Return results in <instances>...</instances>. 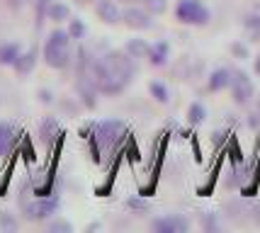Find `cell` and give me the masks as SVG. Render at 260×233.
Returning <instances> with one entry per match:
<instances>
[{"mask_svg": "<svg viewBox=\"0 0 260 233\" xmlns=\"http://www.w3.org/2000/svg\"><path fill=\"white\" fill-rule=\"evenodd\" d=\"M78 56V73L90 78L100 95H119L134 78V58L126 51H105L95 58H90L88 51H80Z\"/></svg>", "mask_w": 260, "mask_h": 233, "instance_id": "obj_1", "label": "cell"}, {"mask_svg": "<svg viewBox=\"0 0 260 233\" xmlns=\"http://www.w3.org/2000/svg\"><path fill=\"white\" fill-rule=\"evenodd\" d=\"M124 134H126L124 122H117V119H107V122H98V124H95L92 134L88 136V141H90L92 160H95V163H100L102 153H105V151H112L114 146L124 139Z\"/></svg>", "mask_w": 260, "mask_h": 233, "instance_id": "obj_2", "label": "cell"}, {"mask_svg": "<svg viewBox=\"0 0 260 233\" xmlns=\"http://www.w3.org/2000/svg\"><path fill=\"white\" fill-rule=\"evenodd\" d=\"M71 34L66 29H54V32L46 37L44 42V61L49 68L54 71H63V68L71 66L73 61V49H71Z\"/></svg>", "mask_w": 260, "mask_h": 233, "instance_id": "obj_3", "label": "cell"}, {"mask_svg": "<svg viewBox=\"0 0 260 233\" xmlns=\"http://www.w3.org/2000/svg\"><path fill=\"white\" fill-rule=\"evenodd\" d=\"M175 17H178V22L190 24V27H207L212 20V12L207 10L202 0H178Z\"/></svg>", "mask_w": 260, "mask_h": 233, "instance_id": "obj_4", "label": "cell"}, {"mask_svg": "<svg viewBox=\"0 0 260 233\" xmlns=\"http://www.w3.org/2000/svg\"><path fill=\"white\" fill-rule=\"evenodd\" d=\"M61 207L56 194H37V199L24 204V216L29 221H42V219H49L54 211Z\"/></svg>", "mask_w": 260, "mask_h": 233, "instance_id": "obj_5", "label": "cell"}, {"mask_svg": "<svg viewBox=\"0 0 260 233\" xmlns=\"http://www.w3.org/2000/svg\"><path fill=\"white\" fill-rule=\"evenodd\" d=\"M231 97L236 105H248L250 97H253V92H255V85H253V80L248 78V73H243V71H231Z\"/></svg>", "mask_w": 260, "mask_h": 233, "instance_id": "obj_6", "label": "cell"}, {"mask_svg": "<svg viewBox=\"0 0 260 233\" xmlns=\"http://www.w3.org/2000/svg\"><path fill=\"white\" fill-rule=\"evenodd\" d=\"M153 15L146 10V8H126L122 12V22L129 27V29H136V32H144V29H151L153 27Z\"/></svg>", "mask_w": 260, "mask_h": 233, "instance_id": "obj_7", "label": "cell"}, {"mask_svg": "<svg viewBox=\"0 0 260 233\" xmlns=\"http://www.w3.org/2000/svg\"><path fill=\"white\" fill-rule=\"evenodd\" d=\"M151 228L156 233H185L190 228V221L185 216H160L151 223Z\"/></svg>", "mask_w": 260, "mask_h": 233, "instance_id": "obj_8", "label": "cell"}, {"mask_svg": "<svg viewBox=\"0 0 260 233\" xmlns=\"http://www.w3.org/2000/svg\"><path fill=\"white\" fill-rule=\"evenodd\" d=\"M95 12H98V17H100L105 24L122 22V10L117 8V3H114V0H98Z\"/></svg>", "mask_w": 260, "mask_h": 233, "instance_id": "obj_9", "label": "cell"}, {"mask_svg": "<svg viewBox=\"0 0 260 233\" xmlns=\"http://www.w3.org/2000/svg\"><path fill=\"white\" fill-rule=\"evenodd\" d=\"M17 144V129L12 124L0 122V158L8 155Z\"/></svg>", "mask_w": 260, "mask_h": 233, "instance_id": "obj_10", "label": "cell"}, {"mask_svg": "<svg viewBox=\"0 0 260 233\" xmlns=\"http://www.w3.org/2000/svg\"><path fill=\"white\" fill-rule=\"evenodd\" d=\"M231 85V68H216L214 73L207 80V90L209 92H219V90H226Z\"/></svg>", "mask_w": 260, "mask_h": 233, "instance_id": "obj_11", "label": "cell"}, {"mask_svg": "<svg viewBox=\"0 0 260 233\" xmlns=\"http://www.w3.org/2000/svg\"><path fill=\"white\" fill-rule=\"evenodd\" d=\"M168 56H170V44L168 42H156V44H151L148 49V61H151V66H166L168 63Z\"/></svg>", "mask_w": 260, "mask_h": 233, "instance_id": "obj_12", "label": "cell"}, {"mask_svg": "<svg viewBox=\"0 0 260 233\" xmlns=\"http://www.w3.org/2000/svg\"><path fill=\"white\" fill-rule=\"evenodd\" d=\"M37 66V51L29 49V51H22V54L17 56V61L12 63V68L17 71V76H29Z\"/></svg>", "mask_w": 260, "mask_h": 233, "instance_id": "obj_13", "label": "cell"}, {"mask_svg": "<svg viewBox=\"0 0 260 233\" xmlns=\"http://www.w3.org/2000/svg\"><path fill=\"white\" fill-rule=\"evenodd\" d=\"M46 20H51V22H66L71 20V8H68L66 3H49V8H46Z\"/></svg>", "mask_w": 260, "mask_h": 233, "instance_id": "obj_14", "label": "cell"}, {"mask_svg": "<svg viewBox=\"0 0 260 233\" xmlns=\"http://www.w3.org/2000/svg\"><path fill=\"white\" fill-rule=\"evenodd\" d=\"M58 131H61V126H58V122L54 117H46L44 122H42V126H39V136H42V141H44L46 146L54 144V139L58 136Z\"/></svg>", "mask_w": 260, "mask_h": 233, "instance_id": "obj_15", "label": "cell"}, {"mask_svg": "<svg viewBox=\"0 0 260 233\" xmlns=\"http://www.w3.org/2000/svg\"><path fill=\"white\" fill-rule=\"evenodd\" d=\"M20 54H22V51H20V44H15V42L0 44V66H12Z\"/></svg>", "mask_w": 260, "mask_h": 233, "instance_id": "obj_16", "label": "cell"}, {"mask_svg": "<svg viewBox=\"0 0 260 233\" xmlns=\"http://www.w3.org/2000/svg\"><path fill=\"white\" fill-rule=\"evenodd\" d=\"M148 49H151V44L146 39H129L124 46V51L132 58H148Z\"/></svg>", "mask_w": 260, "mask_h": 233, "instance_id": "obj_17", "label": "cell"}, {"mask_svg": "<svg viewBox=\"0 0 260 233\" xmlns=\"http://www.w3.org/2000/svg\"><path fill=\"white\" fill-rule=\"evenodd\" d=\"M243 24H246V29L253 34V42H258V37H260V3L246 15Z\"/></svg>", "mask_w": 260, "mask_h": 233, "instance_id": "obj_18", "label": "cell"}, {"mask_svg": "<svg viewBox=\"0 0 260 233\" xmlns=\"http://www.w3.org/2000/svg\"><path fill=\"white\" fill-rule=\"evenodd\" d=\"M148 92H151V95H153V100L160 102V105H166V102L170 100L168 88H166L160 80H151V83H148Z\"/></svg>", "mask_w": 260, "mask_h": 233, "instance_id": "obj_19", "label": "cell"}, {"mask_svg": "<svg viewBox=\"0 0 260 233\" xmlns=\"http://www.w3.org/2000/svg\"><path fill=\"white\" fill-rule=\"evenodd\" d=\"M204 117H207L204 105L202 102H192V105H190V110H187V122L192 124V126H197V124L204 122Z\"/></svg>", "mask_w": 260, "mask_h": 233, "instance_id": "obj_20", "label": "cell"}, {"mask_svg": "<svg viewBox=\"0 0 260 233\" xmlns=\"http://www.w3.org/2000/svg\"><path fill=\"white\" fill-rule=\"evenodd\" d=\"M68 34H71V39H83L85 37V22L83 20H68V29H66Z\"/></svg>", "mask_w": 260, "mask_h": 233, "instance_id": "obj_21", "label": "cell"}, {"mask_svg": "<svg viewBox=\"0 0 260 233\" xmlns=\"http://www.w3.org/2000/svg\"><path fill=\"white\" fill-rule=\"evenodd\" d=\"M144 8L151 15H163L166 8H168V0H144Z\"/></svg>", "mask_w": 260, "mask_h": 233, "instance_id": "obj_22", "label": "cell"}, {"mask_svg": "<svg viewBox=\"0 0 260 233\" xmlns=\"http://www.w3.org/2000/svg\"><path fill=\"white\" fill-rule=\"evenodd\" d=\"M0 228H3V231H15V228H17V221L12 219L8 211H0Z\"/></svg>", "mask_w": 260, "mask_h": 233, "instance_id": "obj_23", "label": "cell"}, {"mask_svg": "<svg viewBox=\"0 0 260 233\" xmlns=\"http://www.w3.org/2000/svg\"><path fill=\"white\" fill-rule=\"evenodd\" d=\"M49 231H54V233H56V231L71 233V231H73V226H71L68 221H63V219H58V221H51V223H49Z\"/></svg>", "mask_w": 260, "mask_h": 233, "instance_id": "obj_24", "label": "cell"}, {"mask_svg": "<svg viewBox=\"0 0 260 233\" xmlns=\"http://www.w3.org/2000/svg\"><path fill=\"white\" fill-rule=\"evenodd\" d=\"M231 54L236 56V58H248V46L246 44H231Z\"/></svg>", "mask_w": 260, "mask_h": 233, "instance_id": "obj_25", "label": "cell"}, {"mask_svg": "<svg viewBox=\"0 0 260 233\" xmlns=\"http://www.w3.org/2000/svg\"><path fill=\"white\" fill-rule=\"evenodd\" d=\"M46 8H49V0H37V22L39 24L44 22L42 17H46Z\"/></svg>", "mask_w": 260, "mask_h": 233, "instance_id": "obj_26", "label": "cell"}, {"mask_svg": "<svg viewBox=\"0 0 260 233\" xmlns=\"http://www.w3.org/2000/svg\"><path fill=\"white\" fill-rule=\"evenodd\" d=\"M204 228H207V231H214L216 228V219H214V214H209V216H204Z\"/></svg>", "mask_w": 260, "mask_h": 233, "instance_id": "obj_27", "label": "cell"}, {"mask_svg": "<svg viewBox=\"0 0 260 233\" xmlns=\"http://www.w3.org/2000/svg\"><path fill=\"white\" fill-rule=\"evenodd\" d=\"M126 207H129V209H146V202H141V199H129V202H126Z\"/></svg>", "mask_w": 260, "mask_h": 233, "instance_id": "obj_28", "label": "cell"}, {"mask_svg": "<svg viewBox=\"0 0 260 233\" xmlns=\"http://www.w3.org/2000/svg\"><path fill=\"white\" fill-rule=\"evenodd\" d=\"M24 3H27V0H8V5H10L12 10H20V8H22Z\"/></svg>", "mask_w": 260, "mask_h": 233, "instance_id": "obj_29", "label": "cell"}, {"mask_svg": "<svg viewBox=\"0 0 260 233\" xmlns=\"http://www.w3.org/2000/svg\"><path fill=\"white\" fill-rule=\"evenodd\" d=\"M39 97H42V102H51V92H49V90H42Z\"/></svg>", "mask_w": 260, "mask_h": 233, "instance_id": "obj_30", "label": "cell"}, {"mask_svg": "<svg viewBox=\"0 0 260 233\" xmlns=\"http://www.w3.org/2000/svg\"><path fill=\"white\" fill-rule=\"evenodd\" d=\"M255 73L260 76V54H258V58H255Z\"/></svg>", "mask_w": 260, "mask_h": 233, "instance_id": "obj_31", "label": "cell"}]
</instances>
